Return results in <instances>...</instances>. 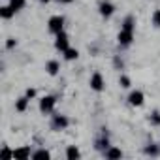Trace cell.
Here are the masks:
<instances>
[{"label": "cell", "instance_id": "1", "mask_svg": "<svg viewBox=\"0 0 160 160\" xmlns=\"http://www.w3.org/2000/svg\"><path fill=\"white\" fill-rule=\"evenodd\" d=\"M47 28H49V32L55 34V36L60 34V32L64 30V17H62V15H53V17H49Z\"/></svg>", "mask_w": 160, "mask_h": 160}, {"label": "cell", "instance_id": "2", "mask_svg": "<svg viewBox=\"0 0 160 160\" xmlns=\"http://www.w3.org/2000/svg\"><path fill=\"white\" fill-rule=\"evenodd\" d=\"M117 42H119L121 47L132 45V42H134V30H130V28H121V32H119V36H117Z\"/></svg>", "mask_w": 160, "mask_h": 160}, {"label": "cell", "instance_id": "3", "mask_svg": "<svg viewBox=\"0 0 160 160\" xmlns=\"http://www.w3.org/2000/svg\"><path fill=\"white\" fill-rule=\"evenodd\" d=\"M91 89L96 91V92H102L106 89V81H104V75L100 72H94L91 75Z\"/></svg>", "mask_w": 160, "mask_h": 160}, {"label": "cell", "instance_id": "4", "mask_svg": "<svg viewBox=\"0 0 160 160\" xmlns=\"http://www.w3.org/2000/svg\"><path fill=\"white\" fill-rule=\"evenodd\" d=\"M55 104H57V98L51 96V94H47V96H43V98L40 100V111H42V113H53Z\"/></svg>", "mask_w": 160, "mask_h": 160}, {"label": "cell", "instance_id": "5", "mask_svg": "<svg viewBox=\"0 0 160 160\" xmlns=\"http://www.w3.org/2000/svg\"><path fill=\"white\" fill-rule=\"evenodd\" d=\"M68 47H70V38H68V34L62 30V32L57 34V38H55V49L60 51V53H64Z\"/></svg>", "mask_w": 160, "mask_h": 160}, {"label": "cell", "instance_id": "6", "mask_svg": "<svg viewBox=\"0 0 160 160\" xmlns=\"http://www.w3.org/2000/svg\"><path fill=\"white\" fill-rule=\"evenodd\" d=\"M68 124H70V121H68L66 115H53V121H51L53 130H66Z\"/></svg>", "mask_w": 160, "mask_h": 160}, {"label": "cell", "instance_id": "7", "mask_svg": "<svg viewBox=\"0 0 160 160\" xmlns=\"http://www.w3.org/2000/svg\"><path fill=\"white\" fill-rule=\"evenodd\" d=\"M98 12H100V15H102V17L109 19V17L115 13V6L109 2V0H102V2L98 4Z\"/></svg>", "mask_w": 160, "mask_h": 160}, {"label": "cell", "instance_id": "8", "mask_svg": "<svg viewBox=\"0 0 160 160\" xmlns=\"http://www.w3.org/2000/svg\"><path fill=\"white\" fill-rule=\"evenodd\" d=\"M143 100H145V94H143L141 91H132V92L128 94V104L134 106V108L143 106Z\"/></svg>", "mask_w": 160, "mask_h": 160}, {"label": "cell", "instance_id": "9", "mask_svg": "<svg viewBox=\"0 0 160 160\" xmlns=\"http://www.w3.org/2000/svg\"><path fill=\"white\" fill-rule=\"evenodd\" d=\"M28 102H30V98H28L27 94H25V96H21V98H17V100H15V111H19V113L27 111Z\"/></svg>", "mask_w": 160, "mask_h": 160}, {"label": "cell", "instance_id": "10", "mask_svg": "<svg viewBox=\"0 0 160 160\" xmlns=\"http://www.w3.org/2000/svg\"><path fill=\"white\" fill-rule=\"evenodd\" d=\"M30 156H32V152H30V149H28V147H19V149H15V151H13V158L27 160V158H30Z\"/></svg>", "mask_w": 160, "mask_h": 160}, {"label": "cell", "instance_id": "11", "mask_svg": "<svg viewBox=\"0 0 160 160\" xmlns=\"http://www.w3.org/2000/svg\"><path fill=\"white\" fill-rule=\"evenodd\" d=\"M15 13H17V12H15V10L10 6V4H8V6H0V17H2V19H6V21H8V19H12Z\"/></svg>", "mask_w": 160, "mask_h": 160}, {"label": "cell", "instance_id": "12", "mask_svg": "<svg viewBox=\"0 0 160 160\" xmlns=\"http://www.w3.org/2000/svg\"><path fill=\"white\" fill-rule=\"evenodd\" d=\"M45 70H47L49 75H57L58 70H60V62H58V60H49V62L45 64Z\"/></svg>", "mask_w": 160, "mask_h": 160}, {"label": "cell", "instance_id": "13", "mask_svg": "<svg viewBox=\"0 0 160 160\" xmlns=\"http://www.w3.org/2000/svg\"><path fill=\"white\" fill-rule=\"evenodd\" d=\"M104 156H106V158H121V156H122V151L117 149V147H111V145H109V147L104 151Z\"/></svg>", "mask_w": 160, "mask_h": 160}, {"label": "cell", "instance_id": "14", "mask_svg": "<svg viewBox=\"0 0 160 160\" xmlns=\"http://www.w3.org/2000/svg\"><path fill=\"white\" fill-rule=\"evenodd\" d=\"M81 156V152H79V149L75 147V145H70L68 149H66V158L68 160H75V158H79Z\"/></svg>", "mask_w": 160, "mask_h": 160}, {"label": "cell", "instance_id": "15", "mask_svg": "<svg viewBox=\"0 0 160 160\" xmlns=\"http://www.w3.org/2000/svg\"><path fill=\"white\" fill-rule=\"evenodd\" d=\"M77 57H79V51L73 49V47H68V49L64 51V60H75Z\"/></svg>", "mask_w": 160, "mask_h": 160}, {"label": "cell", "instance_id": "16", "mask_svg": "<svg viewBox=\"0 0 160 160\" xmlns=\"http://www.w3.org/2000/svg\"><path fill=\"white\" fill-rule=\"evenodd\" d=\"M25 4H27V0H10V6H12L15 12H21V10L25 8Z\"/></svg>", "mask_w": 160, "mask_h": 160}, {"label": "cell", "instance_id": "17", "mask_svg": "<svg viewBox=\"0 0 160 160\" xmlns=\"http://www.w3.org/2000/svg\"><path fill=\"white\" fill-rule=\"evenodd\" d=\"M108 147H109V139H108L106 136H104L102 139H98V141H96V149H100V151H106Z\"/></svg>", "mask_w": 160, "mask_h": 160}, {"label": "cell", "instance_id": "18", "mask_svg": "<svg viewBox=\"0 0 160 160\" xmlns=\"http://www.w3.org/2000/svg\"><path fill=\"white\" fill-rule=\"evenodd\" d=\"M51 154H49V151H45V149H40V151H36V152H32V158H49Z\"/></svg>", "mask_w": 160, "mask_h": 160}, {"label": "cell", "instance_id": "19", "mask_svg": "<svg viewBox=\"0 0 160 160\" xmlns=\"http://www.w3.org/2000/svg\"><path fill=\"white\" fill-rule=\"evenodd\" d=\"M119 85H121L122 89H128V87H130V77H128V75H121V77H119Z\"/></svg>", "mask_w": 160, "mask_h": 160}, {"label": "cell", "instance_id": "20", "mask_svg": "<svg viewBox=\"0 0 160 160\" xmlns=\"http://www.w3.org/2000/svg\"><path fill=\"white\" fill-rule=\"evenodd\" d=\"M152 25L156 28H160V10H154L152 12Z\"/></svg>", "mask_w": 160, "mask_h": 160}, {"label": "cell", "instance_id": "21", "mask_svg": "<svg viewBox=\"0 0 160 160\" xmlns=\"http://www.w3.org/2000/svg\"><path fill=\"white\" fill-rule=\"evenodd\" d=\"M0 156H2V158H13V151H10V149L4 145L2 151H0Z\"/></svg>", "mask_w": 160, "mask_h": 160}, {"label": "cell", "instance_id": "22", "mask_svg": "<svg viewBox=\"0 0 160 160\" xmlns=\"http://www.w3.org/2000/svg\"><path fill=\"white\" fill-rule=\"evenodd\" d=\"M158 151H160V149H158L156 145H151V147H145V152H147V154H152V156H154V154H158Z\"/></svg>", "mask_w": 160, "mask_h": 160}, {"label": "cell", "instance_id": "23", "mask_svg": "<svg viewBox=\"0 0 160 160\" xmlns=\"http://www.w3.org/2000/svg\"><path fill=\"white\" fill-rule=\"evenodd\" d=\"M151 122L156 124V126H160V113H158V111H154V113L151 115Z\"/></svg>", "mask_w": 160, "mask_h": 160}, {"label": "cell", "instance_id": "24", "mask_svg": "<svg viewBox=\"0 0 160 160\" xmlns=\"http://www.w3.org/2000/svg\"><path fill=\"white\" fill-rule=\"evenodd\" d=\"M25 94H27L28 98H34V96H36V91H34V89H27V92H25Z\"/></svg>", "mask_w": 160, "mask_h": 160}, {"label": "cell", "instance_id": "25", "mask_svg": "<svg viewBox=\"0 0 160 160\" xmlns=\"http://www.w3.org/2000/svg\"><path fill=\"white\" fill-rule=\"evenodd\" d=\"M15 43H17L15 40H8V43H6V47H8V49H12V47H13Z\"/></svg>", "mask_w": 160, "mask_h": 160}, {"label": "cell", "instance_id": "26", "mask_svg": "<svg viewBox=\"0 0 160 160\" xmlns=\"http://www.w3.org/2000/svg\"><path fill=\"white\" fill-rule=\"evenodd\" d=\"M58 2H60V4H72L73 0H58Z\"/></svg>", "mask_w": 160, "mask_h": 160}, {"label": "cell", "instance_id": "27", "mask_svg": "<svg viewBox=\"0 0 160 160\" xmlns=\"http://www.w3.org/2000/svg\"><path fill=\"white\" fill-rule=\"evenodd\" d=\"M40 2H42V4H47V2H51V0H40Z\"/></svg>", "mask_w": 160, "mask_h": 160}]
</instances>
